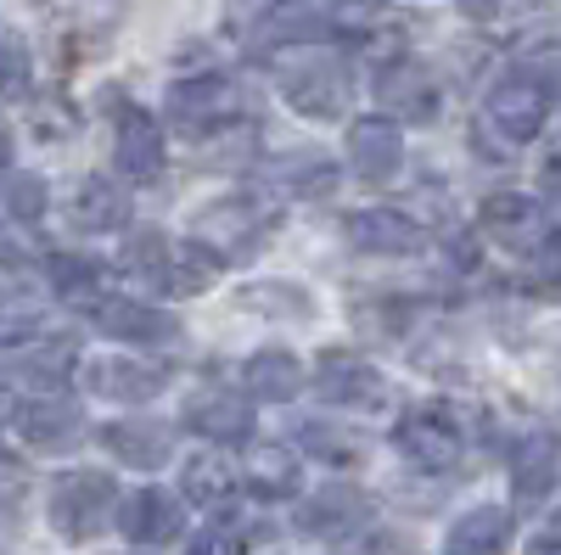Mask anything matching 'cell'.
Masks as SVG:
<instances>
[{"label":"cell","instance_id":"6da1fadb","mask_svg":"<svg viewBox=\"0 0 561 555\" xmlns=\"http://www.w3.org/2000/svg\"><path fill=\"white\" fill-rule=\"evenodd\" d=\"M219 253L197 236H185V242H169L163 230H147V236H129L124 247V269L135 275V281H147L169 298H197L214 287V275H219Z\"/></svg>","mask_w":561,"mask_h":555},{"label":"cell","instance_id":"7a4b0ae2","mask_svg":"<svg viewBox=\"0 0 561 555\" xmlns=\"http://www.w3.org/2000/svg\"><path fill=\"white\" fill-rule=\"evenodd\" d=\"M113 499H118V483L107 472H68L51 488V528L68 544H90V539L107 528Z\"/></svg>","mask_w":561,"mask_h":555},{"label":"cell","instance_id":"3957f363","mask_svg":"<svg viewBox=\"0 0 561 555\" xmlns=\"http://www.w3.org/2000/svg\"><path fill=\"white\" fill-rule=\"evenodd\" d=\"M280 90H287V102L304 118H332L348 102V68L325 51H304L280 62Z\"/></svg>","mask_w":561,"mask_h":555},{"label":"cell","instance_id":"277c9868","mask_svg":"<svg viewBox=\"0 0 561 555\" xmlns=\"http://www.w3.org/2000/svg\"><path fill=\"white\" fill-rule=\"evenodd\" d=\"M489 118H494V129L505 135V141H534V135L545 129V118H550V84L528 68L505 73L489 90Z\"/></svg>","mask_w":561,"mask_h":555},{"label":"cell","instance_id":"5b68a950","mask_svg":"<svg viewBox=\"0 0 561 555\" xmlns=\"http://www.w3.org/2000/svg\"><path fill=\"white\" fill-rule=\"evenodd\" d=\"M393 443H399V454L410 460V466H421V472H449L455 460H460V427H455V415L444 404L410 409L404 421H399V432H393Z\"/></svg>","mask_w":561,"mask_h":555},{"label":"cell","instance_id":"8992f818","mask_svg":"<svg viewBox=\"0 0 561 555\" xmlns=\"http://www.w3.org/2000/svg\"><path fill=\"white\" fill-rule=\"evenodd\" d=\"M264 230H270V208H259L253 197H225V203H214V208L197 213L192 236L208 242L219 258H230V253L248 258V253L264 242Z\"/></svg>","mask_w":561,"mask_h":555},{"label":"cell","instance_id":"52a82bcc","mask_svg":"<svg viewBox=\"0 0 561 555\" xmlns=\"http://www.w3.org/2000/svg\"><path fill=\"white\" fill-rule=\"evenodd\" d=\"M242 113V96L230 90L225 79H180L174 90H169V118L185 129V135H214V129H225L230 118Z\"/></svg>","mask_w":561,"mask_h":555},{"label":"cell","instance_id":"ba28073f","mask_svg":"<svg viewBox=\"0 0 561 555\" xmlns=\"http://www.w3.org/2000/svg\"><path fill=\"white\" fill-rule=\"evenodd\" d=\"M348 242L359 253H377V258H410L421 253V224L410 213H393V208H359L348 213Z\"/></svg>","mask_w":561,"mask_h":555},{"label":"cell","instance_id":"9c48e42d","mask_svg":"<svg viewBox=\"0 0 561 555\" xmlns=\"http://www.w3.org/2000/svg\"><path fill=\"white\" fill-rule=\"evenodd\" d=\"M84 388L113 404H147L152 393L169 388V365H147V359H102L84 370Z\"/></svg>","mask_w":561,"mask_h":555},{"label":"cell","instance_id":"30bf717a","mask_svg":"<svg viewBox=\"0 0 561 555\" xmlns=\"http://www.w3.org/2000/svg\"><path fill=\"white\" fill-rule=\"evenodd\" d=\"M365 522H370V499H365L359 488H348V483L320 488L314 499L298 505V528L314 533V539H348V533H359Z\"/></svg>","mask_w":561,"mask_h":555},{"label":"cell","instance_id":"8fae6325","mask_svg":"<svg viewBox=\"0 0 561 555\" xmlns=\"http://www.w3.org/2000/svg\"><path fill=\"white\" fill-rule=\"evenodd\" d=\"M163 158H169V147H163L158 118H152L147 107L124 102V107H118V169H124L129 180H158V174H163Z\"/></svg>","mask_w":561,"mask_h":555},{"label":"cell","instance_id":"7c38bea8","mask_svg":"<svg viewBox=\"0 0 561 555\" xmlns=\"http://www.w3.org/2000/svg\"><path fill=\"white\" fill-rule=\"evenodd\" d=\"M478 219H483L489 236H494L500 247H511V253H534V247L545 242V213H539V203L523 197V192H494Z\"/></svg>","mask_w":561,"mask_h":555},{"label":"cell","instance_id":"4fadbf2b","mask_svg":"<svg viewBox=\"0 0 561 555\" xmlns=\"http://www.w3.org/2000/svg\"><path fill=\"white\" fill-rule=\"evenodd\" d=\"M348 163H354V174L370 180V185L393 180L399 163H404L399 124H393V118H359V124L348 129Z\"/></svg>","mask_w":561,"mask_h":555},{"label":"cell","instance_id":"5bb4252c","mask_svg":"<svg viewBox=\"0 0 561 555\" xmlns=\"http://www.w3.org/2000/svg\"><path fill=\"white\" fill-rule=\"evenodd\" d=\"M90 326L102 337H124V343H169L174 337V320L147 309V303H129V298H96L90 303Z\"/></svg>","mask_w":561,"mask_h":555},{"label":"cell","instance_id":"9a60e30c","mask_svg":"<svg viewBox=\"0 0 561 555\" xmlns=\"http://www.w3.org/2000/svg\"><path fill=\"white\" fill-rule=\"evenodd\" d=\"M118 528H124L129 544H147V550H152V544H169V539L180 533V499L163 494V488H140V494L124 499Z\"/></svg>","mask_w":561,"mask_h":555},{"label":"cell","instance_id":"2e32d148","mask_svg":"<svg viewBox=\"0 0 561 555\" xmlns=\"http://www.w3.org/2000/svg\"><path fill=\"white\" fill-rule=\"evenodd\" d=\"M12 432L34 449H57L79 432V409L57 393H45V398H28V404H12Z\"/></svg>","mask_w":561,"mask_h":555},{"label":"cell","instance_id":"e0dca14e","mask_svg":"<svg viewBox=\"0 0 561 555\" xmlns=\"http://www.w3.org/2000/svg\"><path fill=\"white\" fill-rule=\"evenodd\" d=\"M314 393L325 404H370L382 393V377L359 354H325L320 370H314Z\"/></svg>","mask_w":561,"mask_h":555},{"label":"cell","instance_id":"ac0fdd59","mask_svg":"<svg viewBox=\"0 0 561 555\" xmlns=\"http://www.w3.org/2000/svg\"><path fill=\"white\" fill-rule=\"evenodd\" d=\"M102 449L107 454H118L124 466H163V460L174 454V432L163 427V421H113L107 432H102Z\"/></svg>","mask_w":561,"mask_h":555},{"label":"cell","instance_id":"d6986e66","mask_svg":"<svg viewBox=\"0 0 561 555\" xmlns=\"http://www.w3.org/2000/svg\"><path fill=\"white\" fill-rule=\"evenodd\" d=\"M185 421H192V432H203L214 443H242L253 432V409H248V398L214 388V393H203L192 409H185Z\"/></svg>","mask_w":561,"mask_h":555},{"label":"cell","instance_id":"ffe728a7","mask_svg":"<svg viewBox=\"0 0 561 555\" xmlns=\"http://www.w3.org/2000/svg\"><path fill=\"white\" fill-rule=\"evenodd\" d=\"M505 539H511V511L505 505H478L466 511L455 528H449V555H505Z\"/></svg>","mask_w":561,"mask_h":555},{"label":"cell","instance_id":"44dd1931","mask_svg":"<svg viewBox=\"0 0 561 555\" xmlns=\"http://www.w3.org/2000/svg\"><path fill=\"white\" fill-rule=\"evenodd\" d=\"M556 438L550 432H534L517 454H511V488H517L523 505H539L550 488H556Z\"/></svg>","mask_w":561,"mask_h":555},{"label":"cell","instance_id":"7402d4cb","mask_svg":"<svg viewBox=\"0 0 561 555\" xmlns=\"http://www.w3.org/2000/svg\"><path fill=\"white\" fill-rule=\"evenodd\" d=\"M73 219L84 230H124L129 224V192L107 174H90L79 185V197H73Z\"/></svg>","mask_w":561,"mask_h":555},{"label":"cell","instance_id":"603a6c76","mask_svg":"<svg viewBox=\"0 0 561 555\" xmlns=\"http://www.w3.org/2000/svg\"><path fill=\"white\" fill-rule=\"evenodd\" d=\"M248 388H253V398H270V404L298 398V388H304L298 354H287V348H259V354L248 359Z\"/></svg>","mask_w":561,"mask_h":555},{"label":"cell","instance_id":"cb8c5ba5","mask_svg":"<svg viewBox=\"0 0 561 555\" xmlns=\"http://www.w3.org/2000/svg\"><path fill=\"white\" fill-rule=\"evenodd\" d=\"M242 483H248V494H259V499H293L298 483H304L298 454H293V449H259V454H248Z\"/></svg>","mask_w":561,"mask_h":555},{"label":"cell","instance_id":"d4e9b609","mask_svg":"<svg viewBox=\"0 0 561 555\" xmlns=\"http://www.w3.org/2000/svg\"><path fill=\"white\" fill-rule=\"evenodd\" d=\"M45 332V298L28 287H0V348H23Z\"/></svg>","mask_w":561,"mask_h":555},{"label":"cell","instance_id":"484cf974","mask_svg":"<svg viewBox=\"0 0 561 555\" xmlns=\"http://www.w3.org/2000/svg\"><path fill=\"white\" fill-rule=\"evenodd\" d=\"M230 483H237V466H230L225 454H192V466H185V494H192V505H225Z\"/></svg>","mask_w":561,"mask_h":555},{"label":"cell","instance_id":"4316f807","mask_svg":"<svg viewBox=\"0 0 561 555\" xmlns=\"http://www.w3.org/2000/svg\"><path fill=\"white\" fill-rule=\"evenodd\" d=\"M382 96H388L404 118H433V113H438V90H433V79H427V73H415V68H393V73L382 79Z\"/></svg>","mask_w":561,"mask_h":555},{"label":"cell","instance_id":"83f0119b","mask_svg":"<svg viewBox=\"0 0 561 555\" xmlns=\"http://www.w3.org/2000/svg\"><path fill=\"white\" fill-rule=\"evenodd\" d=\"M34 90V57L18 34H0V107H18L28 102Z\"/></svg>","mask_w":561,"mask_h":555},{"label":"cell","instance_id":"f1b7e54d","mask_svg":"<svg viewBox=\"0 0 561 555\" xmlns=\"http://www.w3.org/2000/svg\"><path fill=\"white\" fill-rule=\"evenodd\" d=\"M185 555H248V522H242L237 511L214 517L192 544H185Z\"/></svg>","mask_w":561,"mask_h":555},{"label":"cell","instance_id":"f546056e","mask_svg":"<svg viewBox=\"0 0 561 555\" xmlns=\"http://www.w3.org/2000/svg\"><path fill=\"white\" fill-rule=\"evenodd\" d=\"M280 180H287V192L298 197H332V185H337V169L325 163V158H293V163H280Z\"/></svg>","mask_w":561,"mask_h":555},{"label":"cell","instance_id":"4dcf8cb0","mask_svg":"<svg viewBox=\"0 0 561 555\" xmlns=\"http://www.w3.org/2000/svg\"><path fill=\"white\" fill-rule=\"evenodd\" d=\"M51 281H57V292H68V298H84V292H96V281H102V264H96V258H73V253H57V258H51Z\"/></svg>","mask_w":561,"mask_h":555},{"label":"cell","instance_id":"1f68e13d","mask_svg":"<svg viewBox=\"0 0 561 555\" xmlns=\"http://www.w3.org/2000/svg\"><path fill=\"white\" fill-rule=\"evenodd\" d=\"M45 203H51V192H45L39 174H12V180H7V213H12V219H39Z\"/></svg>","mask_w":561,"mask_h":555},{"label":"cell","instance_id":"d6a6232c","mask_svg":"<svg viewBox=\"0 0 561 555\" xmlns=\"http://www.w3.org/2000/svg\"><path fill=\"white\" fill-rule=\"evenodd\" d=\"M73 359H79V348H73V343H51V348H39L23 370H28L34 382L57 388V382H68V377H73Z\"/></svg>","mask_w":561,"mask_h":555},{"label":"cell","instance_id":"836d02e7","mask_svg":"<svg viewBox=\"0 0 561 555\" xmlns=\"http://www.w3.org/2000/svg\"><path fill=\"white\" fill-rule=\"evenodd\" d=\"M304 443H309V449H320V460H337V466L359 460V438H354V432H343V427H325V421L304 427Z\"/></svg>","mask_w":561,"mask_h":555},{"label":"cell","instance_id":"e575fe53","mask_svg":"<svg viewBox=\"0 0 561 555\" xmlns=\"http://www.w3.org/2000/svg\"><path fill=\"white\" fill-rule=\"evenodd\" d=\"M248 309H293V314H309V298L293 292V287H280V292H242Z\"/></svg>","mask_w":561,"mask_h":555},{"label":"cell","instance_id":"d590c367","mask_svg":"<svg viewBox=\"0 0 561 555\" xmlns=\"http://www.w3.org/2000/svg\"><path fill=\"white\" fill-rule=\"evenodd\" d=\"M354 555H404V539L399 533H377V539H365Z\"/></svg>","mask_w":561,"mask_h":555},{"label":"cell","instance_id":"8d00e7d4","mask_svg":"<svg viewBox=\"0 0 561 555\" xmlns=\"http://www.w3.org/2000/svg\"><path fill=\"white\" fill-rule=\"evenodd\" d=\"M455 7H460L466 18H494V12H500V0H455Z\"/></svg>","mask_w":561,"mask_h":555},{"label":"cell","instance_id":"74e56055","mask_svg":"<svg viewBox=\"0 0 561 555\" xmlns=\"http://www.w3.org/2000/svg\"><path fill=\"white\" fill-rule=\"evenodd\" d=\"M545 185H550V192H561V152H550V163H545Z\"/></svg>","mask_w":561,"mask_h":555},{"label":"cell","instance_id":"f35d334b","mask_svg":"<svg viewBox=\"0 0 561 555\" xmlns=\"http://www.w3.org/2000/svg\"><path fill=\"white\" fill-rule=\"evenodd\" d=\"M528 555H561V539H534Z\"/></svg>","mask_w":561,"mask_h":555},{"label":"cell","instance_id":"ab89813d","mask_svg":"<svg viewBox=\"0 0 561 555\" xmlns=\"http://www.w3.org/2000/svg\"><path fill=\"white\" fill-rule=\"evenodd\" d=\"M7 158H12V141H7V129H0V174H7Z\"/></svg>","mask_w":561,"mask_h":555},{"label":"cell","instance_id":"60d3db41","mask_svg":"<svg viewBox=\"0 0 561 555\" xmlns=\"http://www.w3.org/2000/svg\"><path fill=\"white\" fill-rule=\"evenodd\" d=\"M264 7H293V0H264Z\"/></svg>","mask_w":561,"mask_h":555},{"label":"cell","instance_id":"b9f144b4","mask_svg":"<svg viewBox=\"0 0 561 555\" xmlns=\"http://www.w3.org/2000/svg\"><path fill=\"white\" fill-rule=\"evenodd\" d=\"M0 460H7V454H0Z\"/></svg>","mask_w":561,"mask_h":555}]
</instances>
